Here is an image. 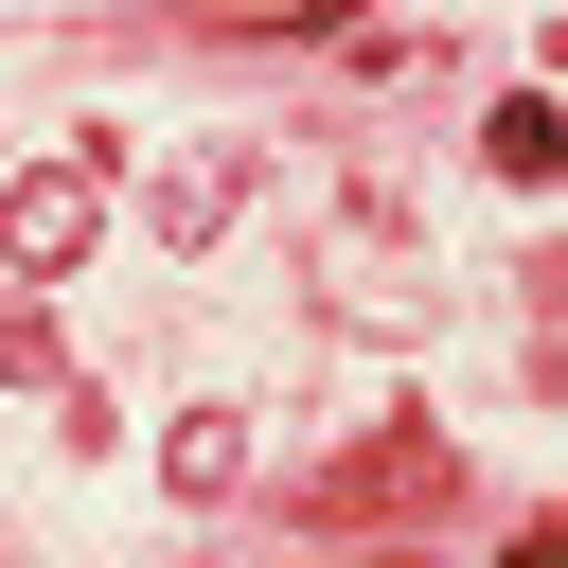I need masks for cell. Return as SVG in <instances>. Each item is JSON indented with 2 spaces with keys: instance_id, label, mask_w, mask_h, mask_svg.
<instances>
[{
  "instance_id": "1",
  "label": "cell",
  "mask_w": 568,
  "mask_h": 568,
  "mask_svg": "<svg viewBox=\"0 0 568 568\" xmlns=\"http://www.w3.org/2000/svg\"><path fill=\"white\" fill-rule=\"evenodd\" d=\"M444 515H462V444H426V426H373L302 479V532H444Z\"/></svg>"
},
{
  "instance_id": "2",
  "label": "cell",
  "mask_w": 568,
  "mask_h": 568,
  "mask_svg": "<svg viewBox=\"0 0 568 568\" xmlns=\"http://www.w3.org/2000/svg\"><path fill=\"white\" fill-rule=\"evenodd\" d=\"M89 231H106V160H89V142L18 160V195H0V266H18V284H53V266H71Z\"/></svg>"
},
{
  "instance_id": "3",
  "label": "cell",
  "mask_w": 568,
  "mask_h": 568,
  "mask_svg": "<svg viewBox=\"0 0 568 568\" xmlns=\"http://www.w3.org/2000/svg\"><path fill=\"white\" fill-rule=\"evenodd\" d=\"M231 195H248V142H195V160L160 178V231L195 248V231H231Z\"/></svg>"
},
{
  "instance_id": "4",
  "label": "cell",
  "mask_w": 568,
  "mask_h": 568,
  "mask_svg": "<svg viewBox=\"0 0 568 568\" xmlns=\"http://www.w3.org/2000/svg\"><path fill=\"white\" fill-rule=\"evenodd\" d=\"M160 479H178V497H248V408H195V426L160 444Z\"/></svg>"
},
{
  "instance_id": "5",
  "label": "cell",
  "mask_w": 568,
  "mask_h": 568,
  "mask_svg": "<svg viewBox=\"0 0 568 568\" xmlns=\"http://www.w3.org/2000/svg\"><path fill=\"white\" fill-rule=\"evenodd\" d=\"M479 160H497V178H550V160H568V106H550V89H515V106L479 124Z\"/></svg>"
},
{
  "instance_id": "6",
  "label": "cell",
  "mask_w": 568,
  "mask_h": 568,
  "mask_svg": "<svg viewBox=\"0 0 568 568\" xmlns=\"http://www.w3.org/2000/svg\"><path fill=\"white\" fill-rule=\"evenodd\" d=\"M0 373H53V320H36V284H0Z\"/></svg>"
},
{
  "instance_id": "7",
  "label": "cell",
  "mask_w": 568,
  "mask_h": 568,
  "mask_svg": "<svg viewBox=\"0 0 568 568\" xmlns=\"http://www.w3.org/2000/svg\"><path fill=\"white\" fill-rule=\"evenodd\" d=\"M390 568H426V550H390Z\"/></svg>"
}]
</instances>
